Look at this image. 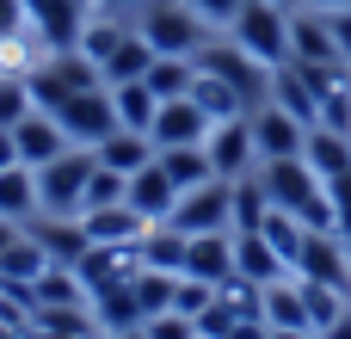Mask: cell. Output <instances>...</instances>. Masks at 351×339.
Returning a JSON list of instances; mask_svg holds the SVG:
<instances>
[{
	"label": "cell",
	"mask_w": 351,
	"mask_h": 339,
	"mask_svg": "<svg viewBox=\"0 0 351 339\" xmlns=\"http://www.w3.org/2000/svg\"><path fill=\"white\" fill-rule=\"evenodd\" d=\"M259 179H265L271 210H290L302 229H339L333 198H327V179H321L302 154H296V161H259Z\"/></svg>",
	"instance_id": "6da1fadb"
},
{
	"label": "cell",
	"mask_w": 351,
	"mask_h": 339,
	"mask_svg": "<svg viewBox=\"0 0 351 339\" xmlns=\"http://www.w3.org/2000/svg\"><path fill=\"white\" fill-rule=\"evenodd\" d=\"M130 19H136V31L154 43V56H197V49L216 37V25H210L191 0H142Z\"/></svg>",
	"instance_id": "7a4b0ae2"
},
{
	"label": "cell",
	"mask_w": 351,
	"mask_h": 339,
	"mask_svg": "<svg viewBox=\"0 0 351 339\" xmlns=\"http://www.w3.org/2000/svg\"><path fill=\"white\" fill-rule=\"evenodd\" d=\"M290 12H296V6H278V0H247L222 37H228V43H241L259 68H284V62H290Z\"/></svg>",
	"instance_id": "3957f363"
},
{
	"label": "cell",
	"mask_w": 351,
	"mask_h": 339,
	"mask_svg": "<svg viewBox=\"0 0 351 339\" xmlns=\"http://www.w3.org/2000/svg\"><path fill=\"white\" fill-rule=\"evenodd\" d=\"M86 179H93V148H68V154L43 161L37 167V204H43V216H80Z\"/></svg>",
	"instance_id": "277c9868"
},
{
	"label": "cell",
	"mask_w": 351,
	"mask_h": 339,
	"mask_svg": "<svg viewBox=\"0 0 351 339\" xmlns=\"http://www.w3.org/2000/svg\"><path fill=\"white\" fill-rule=\"evenodd\" d=\"M191 62H197L204 74L228 80V86H234V93L247 99V105H265V99H271V68H259V62H253V56H247L241 43H228L222 31H216V37H210V43H204V49H197Z\"/></svg>",
	"instance_id": "5b68a950"
},
{
	"label": "cell",
	"mask_w": 351,
	"mask_h": 339,
	"mask_svg": "<svg viewBox=\"0 0 351 339\" xmlns=\"http://www.w3.org/2000/svg\"><path fill=\"white\" fill-rule=\"evenodd\" d=\"M167 222L179 235H234V185L228 179H204V185L179 191Z\"/></svg>",
	"instance_id": "8992f818"
},
{
	"label": "cell",
	"mask_w": 351,
	"mask_h": 339,
	"mask_svg": "<svg viewBox=\"0 0 351 339\" xmlns=\"http://www.w3.org/2000/svg\"><path fill=\"white\" fill-rule=\"evenodd\" d=\"M74 148H99L111 130H117V105H111V86H86V93H68L56 111H49Z\"/></svg>",
	"instance_id": "52a82bcc"
},
{
	"label": "cell",
	"mask_w": 351,
	"mask_h": 339,
	"mask_svg": "<svg viewBox=\"0 0 351 339\" xmlns=\"http://www.w3.org/2000/svg\"><path fill=\"white\" fill-rule=\"evenodd\" d=\"M296 278H308V284H333V290H351V247L339 229H308L302 235V247H296V266H290Z\"/></svg>",
	"instance_id": "ba28073f"
},
{
	"label": "cell",
	"mask_w": 351,
	"mask_h": 339,
	"mask_svg": "<svg viewBox=\"0 0 351 339\" xmlns=\"http://www.w3.org/2000/svg\"><path fill=\"white\" fill-rule=\"evenodd\" d=\"M204 154H210V173L216 179H247V173H259V148H253V111L247 117H228V124H216L210 136H204Z\"/></svg>",
	"instance_id": "9c48e42d"
},
{
	"label": "cell",
	"mask_w": 351,
	"mask_h": 339,
	"mask_svg": "<svg viewBox=\"0 0 351 339\" xmlns=\"http://www.w3.org/2000/svg\"><path fill=\"white\" fill-rule=\"evenodd\" d=\"M302 142H308V124L302 117H290L284 105H253V148H259V161H296L302 154Z\"/></svg>",
	"instance_id": "30bf717a"
},
{
	"label": "cell",
	"mask_w": 351,
	"mask_h": 339,
	"mask_svg": "<svg viewBox=\"0 0 351 339\" xmlns=\"http://www.w3.org/2000/svg\"><path fill=\"white\" fill-rule=\"evenodd\" d=\"M216 124L191 105V93L185 99H160V111H154V130H148V142L154 148H204V136H210Z\"/></svg>",
	"instance_id": "8fae6325"
},
{
	"label": "cell",
	"mask_w": 351,
	"mask_h": 339,
	"mask_svg": "<svg viewBox=\"0 0 351 339\" xmlns=\"http://www.w3.org/2000/svg\"><path fill=\"white\" fill-rule=\"evenodd\" d=\"M80 229H86V247L136 253V247H142V235H148L154 222H142L130 204H111V210H86V216H80Z\"/></svg>",
	"instance_id": "7c38bea8"
},
{
	"label": "cell",
	"mask_w": 351,
	"mask_h": 339,
	"mask_svg": "<svg viewBox=\"0 0 351 339\" xmlns=\"http://www.w3.org/2000/svg\"><path fill=\"white\" fill-rule=\"evenodd\" d=\"M123 204H130L142 222H167V216H173V204H179V185L167 179L160 154H154L142 173H130V191H123Z\"/></svg>",
	"instance_id": "4fadbf2b"
},
{
	"label": "cell",
	"mask_w": 351,
	"mask_h": 339,
	"mask_svg": "<svg viewBox=\"0 0 351 339\" xmlns=\"http://www.w3.org/2000/svg\"><path fill=\"white\" fill-rule=\"evenodd\" d=\"M179 278H197V284H228L234 278V235H185V272Z\"/></svg>",
	"instance_id": "5bb4252c"
},
{
	"label": "cell",
	"mask_w": 351,
	"mask_h": 339,
	"mask_svg": "<svg viewBox=\"0 0 351 339\" xmlns=\"http://www.w3.org/2000/svg\"><path fill=\"white\" fill-rule=\"evenodd\" d=\"M25 235L49 253V266H74V259L86 253V229H80V216H43V210H37V216L25 222Z\"/></svg>",
	"instance_id": "9a60e30c"
},
{
	"label": "cell",
	"mask_w": 351,
	"mask_h": 339,
	"mask_svg": "<svg viewBox=\"0 0 351 339\" xmlns=\"http://www.w3.org/2000/svg\"><path fill=\"white\" fill-rule=\"evenodd\" d=\"M259 321H265V334H315V327H308V303H302L296 272H290V278H278V284H265Z\"/></svg>",
	"instance_id": "2e32d148"
},
{
	"label": "cell",
	"mask_w": 351,
	"mask_h": 339,
	"mask_svg": "<svg viewBox=\"0 0 351 339\" xmlns=\"http://www.w3.org/2000/svg\"><path fill=\"white\" fill-rule=\"evenodd\" d=\"M12 148H19V161L25 167H43V161H56V154H68L74 142H68V130L49 117V111H31L19 130H12Z\"/></svg>",
	"instance_id": "e0dca14e"
},
{
	"label": "cell",
	"mask_w": 351,
	"mask_h": 339,
	"mask_svg": "<svg viewBox=\"0 0 351 339\" xmlns=\"http://www.w3.org/2000/svg\"><path fill=\"white\" fill-rule=\"evenodd\" d=\"M234 278H247V284H278V278H290V266H284V253L253 229V235H234Z\"/></svg>",
	"instance_id": "ac0fdd59"
},
{
	"label": "cell",
	"mask_w": 351,
	"mask_h": 339,
	"mask_svg": "<svg viewBox=\"0 0 351 339\" xmlns=\"http://www.w3.org/2000/svg\"><path fill=\"white\" fill-rule=\"evenodd\" d=\"M130 278H136V272H130ZM130 278L93 296V327H99V339H105V334H130V327H142V321H148V315H142V303H136V284H130Z\"/></svg>",
	"instance_id": "d6986e66"
},
{
	"label": "cell",
	"mask_w": 351,
	"mask_h": 339,
	"mask_svg": "<svg viewBox=\"0 0 351 339\" xmlns=\"http://www.w3.org/2000/svg\"><path fill=\"white\" fill-rule=\"evenodd\" d=\"M123 37H130V12H105V6H93V12H86V25H80V43H74V49H80L93 68H105V62H111V49H117Z\"/></svg>",
	"instance_id": "ffe728a7"
},
{
	"label": "cell",
	"mask_w": 351,
	"mask_h": 339,
	"mask_svg": "<svg viewBox=\"0 0 351 339\" xmlns=\"http://www.w3.org/2000/svg\"><path fill=\"white\" fill-rule=\"evenodd\" d=\"M271 105H284L290 117H302L308 130L321 124V93L308 86V74L296 68V62H284V68H271Z\"/></svg>",
	"instance_id": "44dd1931"
},
{
	"label": "cell",
	"mask_w": 351,
	"mask_h": 339,
	"mask_svg": "<svg viewBox=\"0 0 351 339\" xmlns=\"http://www.w3.org/2000/svg\"><path fill=\"white\" fill-rule=\"evenodd\" d=\"M148 68H154V43L136 31V19H130V37L111 49V62L99 68V80L105 86H123V80H148Z\"/></svg>",
	"instance_id": "7402d4cb"
},
{
	"label": "cell",
	"mask_w": 351,
	"mask_h": 339,
	"mask_svg": "<svg viewBox=\"0 0 351 339\" xmlns=\"http://www.w3.org/2000/svg\"><path fill=\"white\" fill-rule=\"evenodd\" d=\"M191 68H197V62H191ZM191 105H197L210 124H228V117H247V111H253L228 80H216V74H204V68L191 74Z\"/></svg>",
	"instance_id": "603a6c76"
},
{
	"label": "cell",
	"mask_w": 351,
	"mask_h": 339,
	"mask_svg": "<svg viewBox=\"0 0 351 339\" xmlns=\"http://www.w3.org/2000/svg\"><path fill=\"white\" fill-rule=\"evenodd\" d=\"M93 161H99V167H111V173H123V179H130V173H142V167H148V161H154V142H148V136H142V130H111V136H105V142H99V148H93Z\"/></svg>",
	"instance_id": "cb8c5ba5"
},
{
	"label": "cell",
	"mask_w": 351,
	"mask_h": 339,
	"mask_svg": "<svg viewBox=\"0 0 351 339\" xmlns=\"http://www.w3.org/2000/svg\"><path fill=\"white\" fill-rule=\"evenodd\" d=\"M302 161H308L321 179H339V173H351V136H346V130L315 124V130H308V142H302Z\"/></svg>",
	"instance_id": "d4e9b609"
},
{
	"label": "cell",
	"mask_w": 351,
	"mask_h": 339,
	"mask_svg": "<svg viewBox=\"0 0 351 339\" xmlns=\"http://www.w3.org/2000/svg\"><path fill=\"white\" fill-rule=\"evenodd\" d=\"M111 105H117V130H154V111H160V99H154V86L148 80H123V86H111Z\"/></svg>",
	"instance_id": "484cf974"
},
{
	"label": "cell",
	"mask_w": 351,
	"mask_h": 339,
	"mask_svg": "<svg viewBox=\"0 0 351 339\" xmlns=\"http://www.w3.org/2000/svg\"><path fill=\"white\" fill-rule=\"evenodd\" d=\"M43 204H37V167H0V216L12 222H31Z\"/></svg>",
	"instance_id": "4316f807"
},
{
	"label": "cell",
	"mask_w": 351,
	"mask_h": 339,
	"mask_svg": "<svg viewBox=\"0 0 351 339\" xmlns=\"http://www.w3.org/2000/svg\"><path fill=\"white\" fill-rule=\"evenodd\" d=\"M136 266H154V272H185V235L173 222H154L136 247Z\"/></svg>",
	"instance_id": "83f0119b"
},
{
	"label": "cell",
	"mask_w": 351,
	"mask_h": 339,
	"mask_svg": "<svg viewBox=\"0 0 351 339\" xmlns=\"http://www.w3.org/2000/svg\"><path fill=\"white\" fill-rule=\"evenodd\" d=\"M43 272H49V253H43L31 235H19V241L0 253V284H19V290H31Z\"/></svg>",
	"instance_id": "f1b7e54d"
},
{
	"label": "cell",
	"mask_w": 351,
	"mask_h": 339,
	"mask_svg": "<svg viewBox=\"0 0 351 339\" xmlns=\"http://www.w3.org/2000/svg\"><path fill=\"white\" fill-rule=\"evenodd\" d=\"M265 216H271V198H265V179H259V173L234 179V235H253V229H259Z\"/></svg>",
	"instance_id": "f546056e"
},
{
	"label": "cell",
	"mask_w": 351,
	"mask_h": 339,
	"mask_svg": "<svg viewBox=\"0 0 351 339\" xmlns=\"http://www.w3.org/2000/svg\"><path fill=\"white\" fill-rule=\"evenodd\" d=\"M160 154V167H167V179L179 185V191H191V185H204V179H216L210 173V154L204 148H154Z\"/></svg>",
	"instance_id": "4dcf8cb0"
},
{
	"label": "cell",
	"mask_w": 351,
	"mask_h": 339,
	"mask_svg": "<svg viewBox=\"0 0 351 339\" xmlns=\"http://www.w3.org/2000/svg\"><path fill=\"white\" fill-rule=\"evenodd\" d=\"M191 56H154V68H148V86H154V99H185L191 93Z\"/></svg>",
	"instance_id": "1f68e13d"
},
{
	"label": "cell",
	"mask_w": 351,
	"mask_h": 339,
	"mask_svg": "<svg viewBox=\"0 0 351 339\" xmlns=\"http://www.w3.org/2000/svg\"><path fill=\"white\" fill-rule=\"evenodd\" d=\"M31 111H37L31 80H25V74H0V130H19Z\"/></svg>",
	"instance_id": "d6a6232c"
},
{
	"label": "cell",
	"mask_w": 351,
	"mask_h": 339,
	"mask_svg": "<svg viewBox=\"0 0 351 339\" xmlns=\"http://www.w3.org/2000/svg\"><path fill=\"white\" fill-rule=\"evenodd\" d=\"M123 191H130V179L93 161V179H86V204H80V216H86V210H111V204H123Z\"/></svg>",
	"instance_id": "836d02e7"
},
{
	"label": "cell",
	"mask_w": 351,
	"mask_h": 339,
	"mask_svg": "<svg viewBox=\"0 0 351 339\" xmlns=\"http://www.w3.org/2000/svg\"><path fill=\"white\" fill-rule=\"evenodd\" d=\"M210 303H216V284H197V278H179L173 284V315H191L197 321Z\"/></svg>",
	"instance_id": "e575fe53"
},
{
	"label": "cell",
	"mask_w": 351,
	"mask_h": 339,
	"mask_svg": "<svg viewBox=\"0 0 351 339\" xmlns=\"http://www.w3.org/2000/svg\"><path fill=\"white\" fill-rule=\"evenodd\" d=\"M142 334H148V339H197V321H191V315H173V309H167V315L142 321Z\"/></svg>",
	"instance_id": "d590c367"
},
{
	"label": "cell",
	"mask_w": 351,
	"mask_h": 339,
	"mask_svg": "<svg viewBox=\"0 0 351 339\" xmlns=\"http://www.w3.org/2000/svg\"><path fill=\"white\" fill-rule=\"evenodd\" d=\"M327 198H333V216H339V235H346V247H351V173H339V179H327Z\"/></svg>",
	"instance_id": "8d00e7d4"
},
{
	"label": "cell",
	"mask_w": 351,
	"mask_h": 339,
	"mask_svg": "<svg viewBox=\"0 0 351 339\" xmlns=\"http://www.w3.org/2000/svg\"><path fill=\"white\" fill-rule=\"evenodd\" d=\"M191 6H197V12H204L216 31H228V25H234V12H241L247 0H191Z\"/></svg>",
	"instance_id": "74e56055"
},
{
	"label": "cell",
	"mask_w": 351,
	"mask_h": 339,
	"mask_svg": "<svg viewBox=\"0 0 351 339\" xmlns=\"http://www.w3.org/2000/svg\"><path fill=\"white\" fill-rule=\"evenodd\" d=\"M25 25H31L25 0H0V37H12V31H25Z\"/></svg>",
	"instance_id": "f35d334b"
},
{
	"label": "cell",
	"mask_w": 351,
	"mask_h": 339,
	"mask_svg": "<svg viewBox=\"0 0 351 339\" xmlns=\"http://www.w3.org/2000/svg\"><path fill=\"white\" fill-rule=\"evenodd\" d=\"M327 25H333V43H339V56L351 62V6H346V12H327Z\"/></svg>",
	"instance_id": "ab89813d"
},
{
	"label": "cell",
	"mask_w": 351,
	"mask_h": 339,
	"mask_svg": "<svg viewBox=\"0 0 351 339\" xmlns=\"http://www.w3.org/2000/svg\"><path fill=\"white\" fill-rule=\"evenodd\" d=\"M296 6H308V12H346L351 0H296Z\"/></svg>",
	"instance_id": "60d3db41"
},
{
	"label": "cell",
	"mask_w": 351,
	"mask_h": 339,
	"mask_svg": "<svg viewBox=\"0 0 351 339\" xmlns=\"http://www.w3.org/2000/svg\"><path fill=\"white\" fill-rule=\"evenodd\" d=\"M93 6H105V12H136L142 0H93Z\"/></svg>",
	"instance_id": "b9f144b4"
},
{
	"label": "cell",
	"mask_w": 351,
	"mask_h": 339,
	"mask_svg": "<svg viewBox=\"0 0 351 339\" xmlns=\"http://www.w3.org/2000/svg\"><path fill=\"white\" fill-rule=\"evenodd\" d=\"M105 339H148V334H142V327H130V334H105Z\"/></svg>",
	"instance_id": "7bdbcfd3"
},
{
	"label": "cell",
	"mask_w": 351,
	"mask_h": 339,
	"mask_svg": "<svg viewBox=\"0 0 351 339\" xmlns=\"http://www.w3.org/2000/svg\"><path fill=\"white\" fill-rule=\"evenodd\" d=\"M25 339H68V334H43V327H31V334H25Z\"/></svg>",
	"instance_id": "ee69618b"
},
{
	"label": "cell",
	"mask_w": 351,
	"mask_h": 339,
	"mask_svg": "<svg viewBox=\"0 0 351 339\" xmlns=\"http://www.w3.org/2000/svg\"><path fill=\"white\" fill-rule=\"evenodd\" d=\"M265 339H321V334H265Z\"/></svg>",
	"instance_id": "f6af8a7d"
},
{
	"label": "cell",
	"mask_w": 351,
	"mask_h": 339,
	"mask_svg": "<svg viewBox=\"0 0 351 339\" xmlns=\"http://www.w3.org/2000/svg\"><path fill=\"white\" fill-rule=\"evenodd\" d=\"M278 6H296V0H278Z\"/></svg>",
	"instance_id": "bcb514c9"
}]
</instances>
